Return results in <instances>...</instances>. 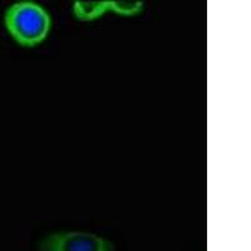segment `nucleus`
I'll use <instances>...</instances> for the list:
<instances>
[{
    "label": "nucleus",
    "instance_id": "1",
    "mask_svg": "<svg viewBox=\"0 0 251 251\" xmlns=\"http://www.w3.org/2000/svg\"><path fill=\"white\" fill-rule=\"evenodd\" d=\"M51 14L37 0H17L4 10V25L22 46L42 43L51 29Z\"/></svg>",
    "mask_w": 251,
    "mask_h": 251
},
{
    "label": "nucleus",
    "instance_id": "2",
    "mask_svg": "<svg viewBox=\"0 0 251 251\" xmlns=\"http://www.w3.org/2000/svg\"><path fill=\"white\" fill-rule=\"evenodd\" d=\"M40 251H114L109 240L91 231L51 232L39 243Z\"/></svg>",
    "mask_w": 251,
    "mask_h": 251
},
{
    "label": "nucleus",
    "instance_id": "3",
    "mask_svg": "<svg viewBox=\"0 0 251 251\" xmlns=\"http://www.w3.org/2000/svg\"><path fill=\"white\" fill-rule=\"evenodd\" d=\"M73 14L80 20H93L109 12V0H75Z\"/></svg>",
    "mask_w": 251,
    "mask_h": 251
},
{
    "label": "nucleus",
    "instance_id": "4",
    "mask_svg": "<svg viewBox=\"0 0 251 251\" xmlns=\"http://www.w3.org/2000/svg\"><path fill=\"white\" fill-rule=\"evenodd\" d=\"M145 6L141 0H109V12L121 15L138 14Z\"/></svg>",
    "mask_w": 251,
    "mask_h": 251
}]
</instances>
